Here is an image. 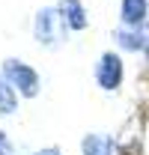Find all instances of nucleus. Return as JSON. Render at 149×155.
<instances>
[{"label":"nucleus","instance_id":"obj_6","mask_svg":"<svg viewBox=\"0 0 149 155\" xmlns=\"http://www.w3.org/2000/svg\"><path fill=\"white\" fill-rule=\"evenodd\" d=\"M146 15H149V0H122V21H125V27L146 24Z\"/></svg>","mask_w":149,"mask_h":155},{"label":"nucleus","instance_id":"obj_11","mask_svg":"<svg viewBox=\"0 0 149 155\" xmlns=\"http://www.w3.org/2000/svg\"><path fill=\"white\" fill-rule=\"evenodd\" d=\"M146 57H149V48H146Z\"/></svg>","mask_w":149,"mask_h":155},{"label":"nucleus","instance_id":"obj_2","mask_svg":"<svg viewBox=\"0 0 149 155\" xmlns=\"http://www.w3.org/2000/svg\"><path fill=\"white\" fill-rule=\"evenodd\" d=\"M95 81H98L101 90H116L122 84V60L116 54H111V51L101 54L98 66H95Z\"/></svg>","mask_w":149,"mask_h":155},{"label":"nucleus","instance_id":"obj_3","mask_svg":"<svg viewBox=\"0 0 149 155\" xmlns=\"http://www.w3.org/2000/svg\"><path fill=\"white\" fill-rule=\"evenodd\" d=\"M63 18H60V12H54V9H42L36 15V39L39 42H45V45H54L57 39H60V33H63Z\"/></svg>","mask_w":149,"mask_h":155},{"label":"nucleus","instance_id":"obj_4","mask_svg":"<svg viewBox=\"0 0 149 155\" xmlns=\"http://www.w3.org/2000/svg\"><path fill=\"white\" fill-rule=\"evenodd\" d=\"M116 42L125 51H146L149 48V27L146 24H140V27H122V30H116Z\"/></svg>","mask_w":149,"mask_h":155},{"label":"nucleus","instance_id":"obj_5","mask_svg":"<svg viewBox=\"0 0 149 155\" xmlns=\"http://www.w3.org/2000/svg\"><path fill=\"white\" fill-rule=\"evenodd\" d=\"M60 18L72 30H84L87 27V12H84L81 0H60Z\"/></svg>","mask_w":149,"mask_h":155},{"label":"nucleus","instance_id":"obj_8","mask_svg":"<svg viewBox=\"0 0 149 155\" xmlns=\"http://www.w3.org/2000/svg\"><path fill=\"white\" fill-rule=\"evenodd\" d=\"M15 104H18V98H15V87L0 75V114H12Z\"/></svg>","mask_w":149,"mask_h":155},{"label":"nucleus","instance_id":"obj_7","mask_svg":"<svg viewBox=\"0 0 149 155\" xmlns=\"http://www.w3.org/2000/svg\"><path fill=\"white\" fill-rule=\"evenodd\" d=\"M81 146L84 155H113V140L108 134H87Z\"/></svg>","mask_w":149,"mask_h":155},{"label":"nucleus","instance_id":"obj_10","mask_svg":"<svg viewBox=\"0 0 149 155\" xmlns=\"http://www.w3.org/2000/svg\"><path fill=\"white\" fill-rule=\"evenodd\" d=\"M36 155H63V152H60V149H54V146H51V149H42V152H36Z\"/></svg>","mask_w":149,"mask_h":155},{"label":"nucleus","instance_id":"obj_1","mask_svg":"<svg viewBox=\"0 0 149 155\" xmlns=\"http://www.w3.org/2000/svg\"><path fill=\"white\" fill-rule=\"evenodd\" d=\"M3 78L27 98H33L39 93V75L30 69V66L18 63V60H6V63H3Z\"/></svg>","mask_w":149,"mask_h":155},{"label":"nucleus","instance_id":"obj_9","mask_svg":"<svg viewBox=\"0 0 149 155\" xmlns=\"http://www.w3.org/2000/svg\"><path fill=\"white\" fill-rule=\"evenodd\" d=\"M0 155H12V143H9V137L0 131Z\"/></svg>","mask_w":149,"mask_h":155}]
</instances>
